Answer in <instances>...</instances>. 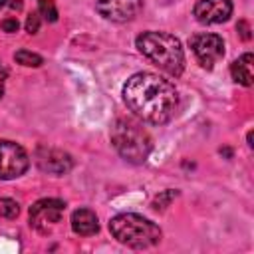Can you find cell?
<instances>
[{"instance_id": "obj_1", "label": "cell", "mask_w": 254, "mask_h": 254, "mask_svg": "<svg viewBox=\"0 0 254 254\" xmlns=\"http://www.w3.org/2000/svg\"><path fill=\"white\" fill-rule=\"evenodd\" d=\"M123 101L141 121L165 125L177 111L179 95L169 79L151 71H139L123 85Z\"/></svg>"}, {"instance_id": "obj_2", "label": "cell", "mask_w": 254, "mask_h": 254, "mask_svg": "<svg viewBox=\"0 0 254 254\" xmlns=\"http://www.w3.org/2000/svg\"><path fill=\"white\" fill-rule=\"evenodd\" d=\"M137 50L151 60L159 69L167 71L169 75L179 77L185 69V52L181 40L169 32H143L135 40Z\"/></svg>"}, {"instance_id": "obj_3", "label": "cell", "mask_w": 254, "mask_h": 254, "mask_svg": "<svg viewBox=\"0 0 254 254\" xmlns=\"http://www.w3.org/2000/svg\"><path fill=\"white\" fill-rule=\"evenodd\" d=\"M109 232L113 234V238L129 248H137V250H143V248H151L155 244L161 242V228L141 216V214H135V212H121V214H115L111 220H109Z\"/></svg>"}, {"instance_id": "obj_4", "label": "cell", "mask_w": 254, "mask_h": 254, "mask_svg": "<svg viewBox=\"0 0 254 254\" xmlns=\"http://www.w3.org/2000/svg\"><path fill=\"white\" fill-rule=\"evenodd\" d=\"M109 137H111V145L115 147V151L133 165L145 163L153 149L149 133L143 129L141 123L129 117L115 119V123L111 125Z\"/></svg>"}, {"instance_id": "obj_5", "label": "cell", "mask_w": 254, "mask_h": 254, "mask_svg": "<svg viewBox=\"0 0 254 254\" xmlns=\"http://www.w3.org/2000/svg\"><path fill=\"white\" fill-rule=\"evenodd\" d=\"M65 210V202L60 198H40L30 206V226L42 234H50L58 222H62V214Z\"/></svg>"}, {"instance_id": "obj_6", "label": "cell", "mask_w": 254, "mask_h": 254, "mask_svg": "<svg viewBox=\"0 0 254 254\" xmlns=\"http://www.w3.org/2000/svg\"><path fill=\"white\" fill-rule=\"evenodd\" d=\"M30 167V157L22 145L0 139V181L18 179Z\"/></svg>"}, {"instance_id": "obj_7", "label": "cell", "mask_w": 254, "mask_h": 254, "mask_svg": "<svg viewBox=\"0 0 254 254\" xmlns=\"http://www.w3.org/2000/svg\"><path fill=\"white\" fill-rule=\"evenodd\" d=\"M189 46H190L196 62L204 69H212L214 64L224 56V40L218 34H210V32L194 34L189 40Z\"/></svg>"}, {"instance_id": "obj_8", "label": "cell", "mask_w": 254, "mask_h": 254, "mask_svg": "<svg viewBox=\"0 0 254 254\" xmlns=\"http://www.w3.org/2000/svg\"><path fill=\"white\" fill-rule=\"evenodd\" d=\"M143 8V0H95V10L109 22H129Z\"/></svg>"}, {"instance_id": "obj_9", "label": "cell", "mask_w": 254, "mask_h": 254, "mask_svg": "<svg viewBox=\"0 0 254 254\" xmlns=\"http://www.w3.org/2000/svg\"><path fill=\"white\" fill-rule=\"evenodd\" d=\"M34 161L44 173H50L56 177L65 175L73 167L71 155L60 149H54V147H38L34 153Z\"/></svg>"}, {"instance_id": "obj_10", "label": "cell", "mask_w": 254, "mask_h": 254, "mask_svg": "<svg viewBox=\"0 0 254 254\" xmlns=\"http://www.w3.org/2000/svg\"><path fill=\"white\" fill-rule=\"evenodd\" d=\"M192 14L204 26L222 24L232 16V0H196Z\"/></svg>"}, {"instance_id": "obj_11", "label": "cell", "mask_w": 254, "mask_h": 254, "mask_svg": "<svg viewBox=\"0 0 254 254\" xmlns=\"http://www.w3.org/2000/svg\"><path fill=\"white\" fill-rule=\"evenodd\" d=\"M71 230L79 236H91L99 230V222H97V214L91 208H77L71 212Z\"/></svg>"}, {"instance_id": "obj_12", "label": "cell", "mask_w": 254, "mask_h": 254, "mask_svg": "<svg viewBox=\"0 0 254 254\" xmlns=\"http://www.w3.org/2000/svg\"><path fill=\"white\" fill-rule=\"evenodd\" d=\"M230 75L236 83H240L244 87H250L252 81H254V56L250 52H246L238 60H234L230 64Z\"/></svg>"}, {"instance_id": "obj_13", "label": "cell", "mask_w": 254, "mask_h": 254, "mask_svg": "<svg viewBox=\"0 0 254 254\" xmlns=\"http://www.w3.org/2000/svg\"><path fill=\"white\" fill-rule=\"evenodd\" d=\"M14 60L20 64V65H26V67H40L44 64V58L34 54V52H28V50H18L14 54Z\"/></svg>"}, {"instance_id": "obj_14", "label": "cell", "mask_w": 254, "mask_h": 254, "mask_svg": "<svg viewBox=\"0 0 254 254\" xmlns=\"http://www.w3.org/2000/svg\"><path fill=\"white\" fill-rule=\"evenodd\" d=\"M38 14L48 22H56L58 20V8H56L54 0H38Z\"/></svg>"}, {"instance_id": "obj_15", "label": "cell", "mask_w": 254, "mask_h": 254, "mask_svg": "<svg viewBox=\"0 0 254 254\" xmlns=\"http://www.w3.org/2000/svg\"><path fill=\"white\" fill-rule=\"evenodd\" d=\"M20 214V204L12 198H0V218H16Z\"/></svg>"}, {"instance_id": "obj_16", "label": "cell", "mask_w": 254, "mask_h": 254, "mask_svg": "<svg viewBox=\"0 0 254 254\" xmlns=\"http://www.w3.org/2000/svg\"><path fill=\"white\" fill-rule=\"evenodd\" d=\"M175 196H177V190H171V189H169V190H165L163 194H159V196L153 200V208H155V210H163L165 206H169V204H171V200H173Z\"/></svg>"}, {"instance_id": "obj_17", "label": "cell", "mask_w": 254, "mask_h": 254, "mask_svg": "<svg viewBox=\"0 0 254 254\" xmlns=\"http://www.w3.org/2000/svg\"><path fill=\"white\" fill-rule=\"evenodd\" d=\"M38 30H40V14L36 12V14H30L26 18V32L28 34H36Z\"/></svg>"}, {"instance_id": "obj_18", "label": "cell", "mask_w": 254, "mask_h": 254, "mask_svg": "<svg viewBox=\"0 0 254 254\" xmlns=\"http://www.w3.org/2000/svg\"><path fill=\"white\" fill-rule=\"evenodd\" d=\"M0 28H2L6 34H14V32H18L20 22H18L16 18H4V20L0 22Z\"/></svg>"}, {"instance_id": "obj_19", "label": "cell", "mask_w": 254, "mask_h": 254, "mask_svg": "<svg viewBox=\"0 0 254 254\" xmlns=\"http://www.w3.org/2000/svg\"><path fill=\"white\" fill-rule=\"evenodd\" d=\"M236 30L240 32L242 40H250V26H248V22H246V20H240V22L236 24Z\"/></svg>"}, {"instance_id": "obj_20", "label": "cell", "mask_w": 254, "mask_h": 254, "mask_svg": "<svg viewBox=\"0 0 254 254\" xmlns=\"http://www.w3.org/2000/svg\"><path fill=\"white\" fill-rule=\"evenodd\" d=\"M8 4H10L12 10H20V8H22V0H10Z\"/></svg>"}, {"instance_id": "obj_21", "label": "cell", "mask_w": 254, "mask_h": 254, "mask_svg": "<svg viewBox=\"0 0 254 254\" xmlns=\"http://www.w3.org/2000/svg\"><path fill=\"white\" fill-rule=\"evenodd\" d=\"M6 4H8V0H0V8H2V6H6Z\"/></svg>"}, {"instance_id": "obj_22", "label": "cell", "mask_w": 254, "mask_h": 254, "mask_svg": "<svg viewBox=\"0 0 254 254\" xmlns=\"http://www.w3.org/2000/svg\"><path fill=\"white\" fill-rule=\"evenodd\" d=\"M2 95H4V87L0 85V99H2Z\"/></svg>"}]
</instances>
